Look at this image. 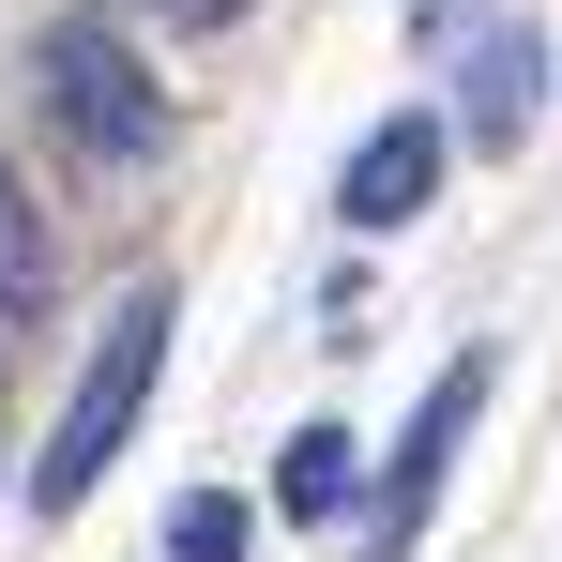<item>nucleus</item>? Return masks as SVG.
<instances>
[{"label": "nucleus", "instance_id": "obj_6", "mask_svg": "<svg viewBox=\"0 0 562 562\" xmlns=\"http://www.w3.org/2000/svg\"><path fill=\"white\" fill-rule=\"evenodd\" d=\"M274 502L304 517V532H319V517H350V502H366V441H350V426H304L289 471H274Z\"/></svg>", "mask_w": 562, "mask_h": 562}, {"label": "nucleus", "instance_id": "obj_9", "mask_svg": "<svg viewBox=\"0 0 562 562\" xmlns=\"http://www.w3.org/2000/svg\"><path fill=\"white\" fill-rule=\"evenodd\" d=\"M153 15H183V31H228V15H244V0H153Z\"/></svg>", "mask_w": 562, "mask_h": 562}, {"label": "nucleus", "instance_id": "obj_8", "mask_svg": "<svg viewBox=\"0 0 562 562\" xmlns=\"http://www.w3.org/2000/svg\"><path fill=\"white\" fill-rule=\"evenodd\" d=\"M46 289V244H31V213H15V168H0V319Z\"/></svg>", "mask_w": 562, "mask_h": 562}, {"label": "nucleus", "instance_id": "obj_5", "mask_svg": "<svg viewBox=\"0 0 562 562\" xmlns=\"http://www.w3.org/2000/svg\"><path fill=\"white\" fill-rule=\"evenodd\" d=\"M426 183H441V122H426V106H395L366 153H350L335 213H350V228H411V213H426Z\"/></svg>", "mask_w": 562, "mask_h": 562}, {"label": "nucleus", "instance_id": "obj_4", "mask_svg": "<svg viewBox=\"0 0 562 562\" xmlns=\"http://www.w3.org/2000/svg\"><path fill=\"white\" fill-rule=\"evenodd\" d=\"M471 411H486V350L426 380V411H411V441H395V471H380V548H411V532H426V502H441V457L471 441Z\"/></svg>", "mask_w": 562, "mask_h": 562}, {"label": "nucleus", "instance_id": "obj_7", "mask_svg": "<svg viewBox=\"0 0 562 562\" xmlns=\"http://www.w3.org/2000/svg\"><path fill=\"white\" fill-rule=\"evenodd\" d=\"M259 548V517L228 502V486H198V502H168V562H244Z\"/></svg>", "mask_w": 562, "mask_h": 562}, {"label": "nucleus", "instance_id": "obj_1", "mask_svg": "<svg viewBox=\"0 0 562 562\" xmlns=\"http://www.w3.org/2000/svg\"><path fill=\"white\" fill-rule=\"evenodd\" d=\"M153 366H168V289H122L106 350L77 366V395H61V426H46V457H31V517H77V502L106 486V457H122V426H137V395H153Z\"/></svg>", "mask_w": 562, "mask_h": 562}, {"label": "nucleus", "instance_id": "obj_3", "mask_svg": "<svg viewBox=\"0 0 562 562\" xmlns=\"http://www.w3.org/2000/svg\"><path fill=\"white\" fill-rule=\"evenodd\" d=\"M426 46H471V153H517L532 92H548V46L517 15H471V0H426Z\"/></svg>", "mask_w": 562, "mask_h": 562}, {"label": "nucleus", "instance_id": "obj_2", "mask_svg": "<svg viewBox=\"0 0 562 562\" xmlns=\"http://www.w3.org/2000/svg\"><path fill=\"white\" fill-rule=\"evenodd\" d=\"M46 92H61V122L92 137L106 168H137V153H168V92L137 77V46H122L106 15H61V31H46Z\"/></svg>", "mask_w": 562, "mask_h": 562}]
</instances>
